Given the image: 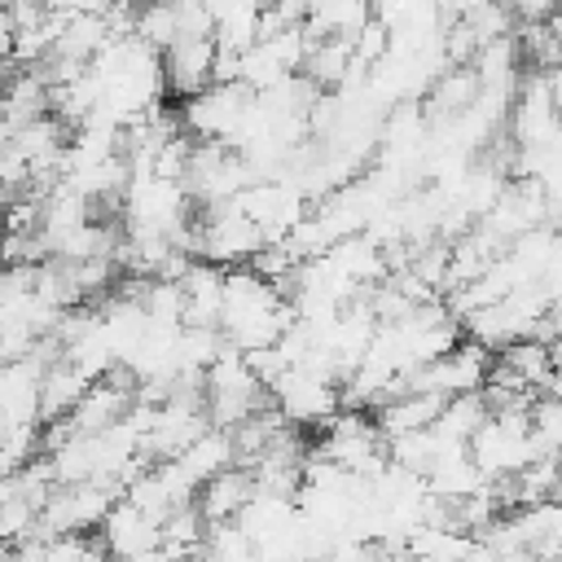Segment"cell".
Segmentation results:
<instances>
[{
    "label": "cell",
    "instance_id": "cell-28",
    "mask_svg": "<svg viewBox=\"0 0 562 562\" xmlns=\"http://www.w3.org/2000/svg\"><path fill=\"white\" fill-rule=\"evenodd\" d=\"M299 562H325V558H299Z\"/></svg>",
    "mask_w": 562,
    "mask_h": 562
},
{
    "label": "cell",
    "instance_id": "cell-17",
    "mask_svg": "<svg viewBox=\"0 0 562 562\" xmlns=\"http://www.w3.org/2000/svg\"><path fill=\"white\" fill-rule=\"evenodd\" d=\"M501 369H509L518 382H527L531 391L549 378V369H553V351H549V342H536V338H514V342H505L501 347V360H496Z\"/></svg>",
    "mask_w": 562,
    "mask_h": 562
},
{
    "label": "cell",
    "instance_id": "cell-14",
    "mask_svg": "<svg viewBox=\"0 0 562 562\" xmlns=\"http://www.w3.org/2000/svg\"><path fill=\"white\" fill-rule=\"evenodd\" d=\"M474 536L452 527V522H417L404 540V553L417 562H461L470 553Z\"/></svg>",
    "mask_w": 562,
    "mask_h": 562
},
{
    "label": "cell",
    "instance_id": "cell-5",
    "mask_svg": "<svg viewBox=\"0 0 562 562\" xmlns=\"http://www.w3.org/2000/svg\"><path fill=\"white\" fill-rule=\"evenodd\" d=\"M123 492L114 483L101 479H83V483H57L48 492V501L40 505V536H66V531H97V522L105 518V509L119 501Z\"/></svg>",
    "mask_w": 562,
    "mask_h": 562
},
{
    "label": "cell",
    "instance_id": "cell-2",
    "mask_svg": "<svg viewBox=\"0 0 562 562\" xmlns=\"http://www.w3.org/2000/svg\"><path fill=\"white\" fill-rule=\"evenodd\" d=\"M465 448H470L474 465L487 479H514L527 461L544 457V448L531 435V408H496V413H487Z\"/></svg>",
    "mask_w": 562,
    "mask_h": 562
},
{
    "label": "cell",
    "instance_id": "cell-10",
    "mask_svg": "<svg viewBox=\"0 0 562 562\" xmlns=\"http://www.w3.org/2000/svg\"><path fill=\"white\" fill-rule=\"evenodd\" d=\"M220 294H224V268L193 259L180 272V299H184L180 325H215L220 329Z\"/></svg>",
    "mask_w": 562,
    "mask_h": 562
},
{
    "label": "cell",
    "instance_id": "cell-3",
    "mask_svg": "<svg viewBox=\"0 0 562 562\" xmlns=\"http://www.w3.org/2000/svg\"><path fill=\"white\" fill-rule=\"evenodd\" d=\"M316 457L342 465L356 479H373L386 470V439L378 430V422L364 417V408H338L325 422V435L316 443Z\"/></svg>",
    "mask_w": 562,
    "mask_h": 562
},
{
    "label": "cell",
    "instance_id": "cell-21",
    "mask_svg": "<svg viewBox=\"0 0 562 562\" xmlns=\"http://www.w3.org/2000/svg\"><path fill=\"white\" fill-rule=\"evenodd\" d=\"M386 48H391V35H386V26L378 22V18H369L356 35H351V53H356V61L369 70V66H378L382 57H386Z\"/></svg>",
    "mask_w": 562,
    "mask_h": 562
},
{
    "label": "cell",
    "instance_id": "cell-29",
    "mask_svg": "<svg viewBox=\"0 0 562 562\" xmlns=\"http://www.w3.org/2000/svg\"><path fill=\"white\" fill-rule=\"evenodd\" d=\"M558 501H562V483H558Z\"/></svg>",
    "mask_w": 562,
    "mask_h": 562
},
{
    "label": "cell",
    "instance_id": "cell-26",
    "mask_svg": "<svg viewBox=\"0 0 562 562\" xmlns=\"http://www.w3.org/2000/svg\"><path fill=\"white\" fill-rule=\"evenodd\" d=\"M553 233H558V259H562V224H558V228H553Z\"/></svg>",
    "mask_w": 562,
    "mask_h": 562
},
{
    "label": "cell",
    "instance_id": "cell-9",
    "mask_svg": "<svg viewBox=\"0 0 562 562\" xmlns=\"http://www.w3.org/2000/svg\"><path fill=\"white\" fill-rule=\"evenodd\" d=\"M215 83V40L211 35H180L162 53V92L193 97Z\"/></svg>",
    "mask_w": 562,
    "mask_h": 562
},
{
    "label": "cell",
    "instance_id": "cell-1",
    "mask_svg": "<svg viewBox=\"0 0 562 562\" xmlns=\"http://www.w3.org/2000/svg\"><path fill=\"white\" fill-rule=\"evenodd\" d=\"M294 325V303L259 277L250 263L224 268V294H220V334L237 351H263L281 342V334Z\"/></svg>",
    "mask_w": 562,
    "mask_h": 562
},
{
    "label": "cell",
    "instance_id": "cell-8",
    "mask_svg": "<svg viewBox=\"0 0 562 562\" xmlns=\"http://www.w3.org/2000/svg\"><path fill=\"white\" fill-rule=\"evenodd\" d=\"M97 540H101V549H105L110 562H127V558H140V553L158 549L162 536H158V518H149L145 509H136L127 496H119L105 509V518L97 522Z\"/></svg>",
    "mask_w": 562,
    "mask_h": 562
},
{
    "label": "cell",
    "instance_id": "cell-12",
    "mask_svg": "<svg viewBox=\"0 0 562 562\" xmlns=\"http://www.w3.org/2000/svg\"><path fill=\"white\" fill-rule=\"evenodd\" d=\"M443 400L448 395H439V391H400V395H391L386 404H378V430H382V439L386 435H400V430L435 426Z\"/></svg>",
    "mask_w": 562,
    "mask_h": 562
},
{
    "label": "cell",
    "instance_id": "cell-25",
    "mask_svg": "<svg viewBox=\"0 0 562 562\" xmlns=\"http://www.w3.org/2000/svg\"><path fill=\"white\" fill-rule=\"evenodd\" d=\"M549 351H553V360H562V334H558V338L549 342Z\"/></svg>",
    "mask_w": 562,
    "mask_h": 562
},
{
    "label": "cell",
    "instance_id": "cell-11",
    "mask_svg": "<svg viewBox=\"0 0 562 562\" xmlns=\"http://www.w3.org/2000/svg\"><path fill=\"white\" fill-rule=\"evenodd\" d=\"M250 496H255L250 470H246V465H228V470L211 474V479L198 487V501H193V505H198V514H202L206 522H233Z\"/></svg>",
    "mask_w": 562,
    "mask_h": 562
},
{
    "label": "cell",
    "instance_id": "cell-15",
    "mask_svg": "<svg viewBox=\"0 0 562 562\" xmlns=\"http://www.w3.org/2000/svg\"><path fill=\"white\" fill-rule=\"evenodd\" d=\"M83 391H88V378L79 369H70L66 360L44 364V373H40V422L70 417V408L79 404Z\"/></svg>",
    "mask_w": 562,
    "mask_h": 562
},
{
    "label": "cell",
    "instance_id": "cell-27",
    "mask_svg": "<svg viewBox=\"0 0 562 562\" xmlns=\"http://www.w3.org/2000/svg\"><path fill=\"white\" fill-rule=\"evenodd\" d=\"M0 263H4V237H0Z\"/></svg>",
    "mask_w": 562,
    "mask_h": 562
},
{
    "label": "cell",
    "instance_id": "cell-18",
    "mask_svg": "<svg viewBox=\"0 0 562 562\" xmlns=\"http://www.w3.org/2000/svg\"><path fill=\"white\" fill-rule=\"evenodd\" d=\"M132 35L145 40L149 48L167 53V48L176 44V35H180V9H176V0H140V4H136V26H132Z\"/></svg>",
    "mask_w": 562,
    "mask_h": 562
},
{
    "label": "cell",
    "instance_id": "cell-6",
    "mask_svg": "<svg viewBox=\"0 0 562 562\" xmlns=\"http://www.w3.org/2000/svg\"><path fill=\"white\" fill-rule=\"evenodd\" d=\"M277 413L290 426H325L338 408H342V391L334 378H321L312 369H285L272 386H268Z\"/></svg>",
    "mask_w": 562,
    "mask_h": 562
},
{
    "label": "cell",
    "instance_id": "cell-16",
    "mask_svg": "<svg viewBox=\"0 0 562 562\" xmlns=\"http://www.w3.org/2000/svg\"><path fill=\"white\" fill-rule=\"evenodd\" d=\"M487 413H492V408H487V395H483V391H461V395H448V400H443V408H439V417H435V430H439L443 439L470 443V435L483 426Z\"/></svg>",
    "mask_w": 562,
    "mask_h": 562
},
{
    "label": "cell",
    "instance_id": "cell-20",
    "mask_svg": "<svg viewBox=\"0 0 562 562\" xmlns=\"http://www.w3.org/2000/svg\"><path fill=\"white\" fill-rule=\"evenodd\" d=\"M35 527H40V509L22 492L0 496V540L4 544H18V540L35 536Z\"/></svg>",
    "mask_w": 562,
    "mask_h": 562
},
{
    "label": "cell",
    "instance_id": "cell-13",
    "mask_svg": "<svg viewBox=\"0 0 562 562\" xmlns=\"http://www.w3.org/2000/svg\"><path fill=\"white\" fill-rule=\"evenodd\" d=\"M176 465L202 487L211 474H220V470H228V465H237V452H233V435L224 430V426H206L184 452H176Z\"/></svg>",
    "mask_w": 562,
    "mask_h": 562
},
{
    "label": "cell",
    "instance_id": "cell-22",
    "mask_svg": "<svg viewBox=\"0 0 562 562\" xmlns=\"http://www.w3.org/2000/svg\"><path fill=\"white\" fill-rule=\"evenodd\" d=\"M404 4H408V0H369V9H373L378 22H386V18H391L395 9H404Z\"/></svg>",
    "mask_w": 562,
    "mask_h": 562
},
{
    "label": "cell",
    "instance_id": "cell-19",
    "mask_svg": "<svg viewBox=\"0 0 562 562\" xmlns=\"http://www.w3.org/2000/svg\"><path fill=\"white\" fill-rule=\"evenodd\" d=\"M44 562H110L97 531H66L44 540Z\"/></svg>",
    "mask_w": 562,
    "mask_h": 562
},
{
    "label": "cell",
    "instance_id": "cell-4",
    "mask_svg": "<svg viewBox=\"0 0 562 562\" xmlns=\"http://www.w3.org/2000/svg\"><path fill=\"white\" fill-rule=\"evenodd\" d=\"M250 101H255V88H246L241 79H233V83H211V88L184 97V105H180L176 119H180V132H184L189 140H224V145H228V140L237 136V127H241Z\"/></svg>",
    "mask_w": 562,
    "mask_h": 562
},
{
    "label": "cell",
    "instance_id": "cell-23",
    "mask_svg": "<svg viewBox=\"0 0 562 562\" xmlns=\"http://www.w3.org/2000/svg\"><path fill=\"white\" fill-rule=\"evenodd\" d=\"M540 386H544V395H562V360H553V369H549V378Z\"/></svg>",
    "mask_w": 562,
    "mask_h": 562
},
{
    "label": "cell",
    "instance_id": "cell-7",
    "mask_svg": "<svg viewBox=\"0 0 562 562\" xmlns=\"http://www.w3.org/2000/svg\"><path fill=\"white\" fill-rule=\"evenodd\" d=\"M509 132H514V145L518 149H536L544 145L562 114L553 105V92H549V70H522L518 75V88H514V101H509Z\"/></svg>",
    "mask_w": 562,
    "mask_h": 562
},
{
    "label": "cell",
    "instance_id": "cell-24",
    "mask_svg": "<svg viewBox=\"0 0 562 562\" xmlns=\"http://www.w3.org/2000/svg\"><path fill=\"white\" fill-rule=\"evenodd\" d=\"M549 92H553V105H558V114H562V61L549 70Z\"/></svg>",
    "mask_w": 562,
    "mask_h": 562
}]
</instances>
